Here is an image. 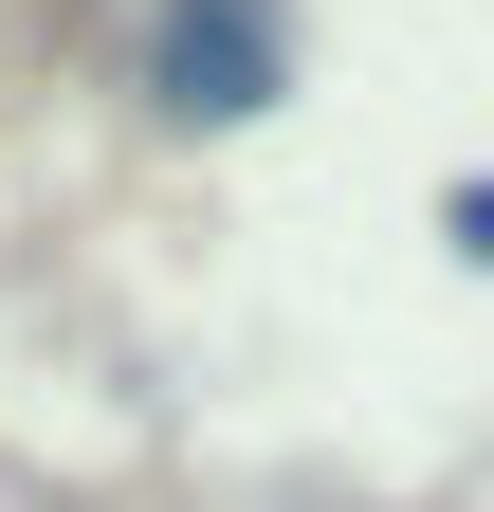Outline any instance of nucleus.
Returning a JSON list of instances; mask_svg holds the SVG:
<instances>
[{"instance_id":"nucleus-1","label":"nucleus","mask_w":494,"mask_h":512,"mask_svg":"<svg viewBox=\"0 0 494 512\" xmlns=\"http://www.w3.org/2000/svg\"><path fill=\"white\" fill-rule=\"evenodd\" d=\"M129 92H147L165 128H238V110H275V92H293V0H147Z\"/></svg>"}]
</instances>
